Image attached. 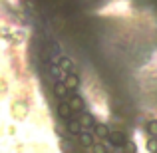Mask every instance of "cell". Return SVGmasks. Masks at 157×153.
Segmentation results:
<instances>
[{
	"instance_id": "cell-8",
	"label": "cell",
	"mask_w": 157,
	"mask_h": 153,
	"mask_svg": "<svg viewBox=\"0 0 157 153\" xmlns=\"http://www.w3.org/2000/svg\"><path fill=\"white\" fill-rule=\"evenodd\" d=\"M80 139H82V143H84L86 147H92L94 143H96V135H94V131H92V129H82Z\"/></svg>"
},
{
	"instance_id": "cell-2",
	"label": "cell",
	"mask_w": 157,
	"mask_h": 153,
	"mask_svg": "<svg viewBox=\"0 0 157 153\" xmlns=\"http://www.w3.org/2000/svg\"><path fill=\"white\" fill-rule=\"evenodd\" d=\"M56 111H58V117H60V119H66V121H68L70 117H74V113H76V111L70 107V103L66 101V100H62L60 103H58Z\"/></svg>"
},
{
	"instance_id": "cell-3",
	"label": "cell",
	"mask_w": 157,
	"mask_h": 153,
	"mask_svg": "<svg viewBox=\"0 0 157 153\" xmlns=\"http://www.w3.org/2000/svg\"><path fill=\"white\" fill-rule=\"evenodd\" d=\"M52 92H54V96H56V98H60V100H66L70 90H68V86H66L64 80H56V84H54Z\"/></svg>"
},
{
	"instance_id": "cell-15",
	"label": "cell",
	"mask_w": 157,
	"mask_h": 153,
	"mask_svg": "<svg viewBox=\"0 0 157 153\" xmlns=\"http://www.w3.org/2000/svg\"><path fill=\"white\" fill-rule=\"evenodd\" d=\"M109 153H113V151H109Z\"/></svg>"
},
{
	"instance_id": "cell-6",
	"label": "cell",
	"mask_w": 157,
	"mask_h": 153,
	"mask_svg": "<svg viewBox=\"0 0 157 153\" xmlns=\"http://www.w3.org/2000/svg\"><path fill=\"white\" fill-rule=\"evenodd\" d=\"M66 123H68V131H70L72 135H80V133H82V129H84V127H82L80 117H70Z\"/></svg>"
},
{
	"instance_id": "cell-1",
	"label": "cell",
	"mask_w": 157,
	"mask_h": 153,
	"mask_svg": "<svg viewBox=\"0 0 157 153\" xmlns=\"http://www.w3.org/2000/svg\"><path fill=\"white\" fill-rule=\"evenodd\" d=\"M66 101L70 103V107H72L74 111H84V107H86L84 98L78 96L76 92H68V98H66Z\"/></svg>"
},
{
	"instance_id": "cell-5",
	"label": "cell",
	"mask_w": 157,
	"mask_h": 153,
	"mask_svg": "<svg viewBox=\"0 0 157 153\" xmlns=\"http://www.w3.org/2000/svg\"><path fill=\"white\" fill-rule=\"evenodd\" d=\"M92 131H94V135H96L98 139H107V135H109V127L105 125V123H101V121H96V125L92 127Z\"/></svg>"
},
{
	"instance_id": "cell-12",
	"label": "cell",
	"mask_w": 157,
	"mask_h": 153,
	"mask_svg": "<svg viewBox=\"0 0 157 153\" xmlns=\"http://www.w3.org/2000/svg\"><path fill=\"white\" fill-rule=\"evenodd\" d=\"M92 153H109V147H105L100 139H96V143L92 145Z\"/></svg>"
},
{
	"instance_id": "cell-9",
	"label": "cell",
	"mask_w": 157,
	"mask_h": 153,
	"mask_svg": "<svg viewBox=\"0 0 157 153\" xmlns=\"http://www.w3.org/2000/svg\"><path fill=\"white\" fill-rule=\"evenodd\" d=\"M107 139L111 141V145H119V147H123L125 145V135L123 133H119V131H109V135H107Z\"/></svg>"
},
{
	"instance_id": "cell-13",
	"label": "cell",
	"mask_w": 157,
	"mask_h": 153,
	"mask_svg": "<svg viewBox=\"0 0 157 153\" xmlns=\"http://www.w3.org/2000/svg\"><path fill=\"white\" fill-rule=\"evenodd\" d=\"M145 147H147V151H149V153H157V137H149Z\"/></svg>"
},
{
	"instance_id": "cell-4",
	"label": "cell",
	"mask_w": 157,
	"mask_h": 153,
	"mask_svg": "<svg viewBox=\"0 0 157 153\" xmlns=\"http://www.w3.org/2000/svg\"><path fill=\"white\" fill-rule=\"evenodd\" d=\"M64 82H66V86H68V90H70V92H76V90L80 88V76H78L76 72H70V74H66Z\"/></svg>"
},
{
	"instance_id": "cell-7",
	"label": "cell",
	"mask_w": 157,
	"mask_h": 153,
	"mask_svg": "<svg viewBox=\"0 0 157 153\" xmlns=\"http://www.w3.org/2000/svg\"><path fill=\"white\" fill-rule=\"evenodd\" d=\"M58 66H60V68L64 70L66 74H70V72H76V66H74L72 58H68V56H60V58H58Z\"/></svg>"
},
{
	"instance_id": "cell-10",
	"label": "cell",
	"mask_w": 157,
	"mask_h": 153,
	"mask_svg": "<svg viewBox=\"0 0 157 153\" xmlns=\"http://www.w3.org/2000/svg\"><path fill=\"white\" fill-rule=\"evenodd\" d=\"M80 121H82V127H84V129H92V127L96 125V117H94L92 113H88V111H84V113L80 115Z\"/></svg>"
},
{
	"instance_id": "cell-14",
	"label": "cell",
	"mask_w": 157,
	"mask_h": 153,
	"mask_svg": "<svg viewBox=\"0 0 157 153\" xmlns=\"http://www.w3.org/2000/svg\"><path fill=\"white\" fill-rule=\"evenodd\" d=\"M123 151H125V153H137V147H135L133 141H125V145H123Z\"/></svg>"
},
{
	"instance_id": "cell-11",
	"label": "cell",
	"mask_w": 157,
	"mask_h": 153,
	"mask_svg": "<svg viewBox=\"0 0 157 153\" xmlns=\"http://www.w3.org/2000/svg\"><path fill=\"white\" fill-rule=\"evenodd\" d=\"M145 131L149 137H157V119H149L145 125Z\"/></svg>"
}]
</instances>
